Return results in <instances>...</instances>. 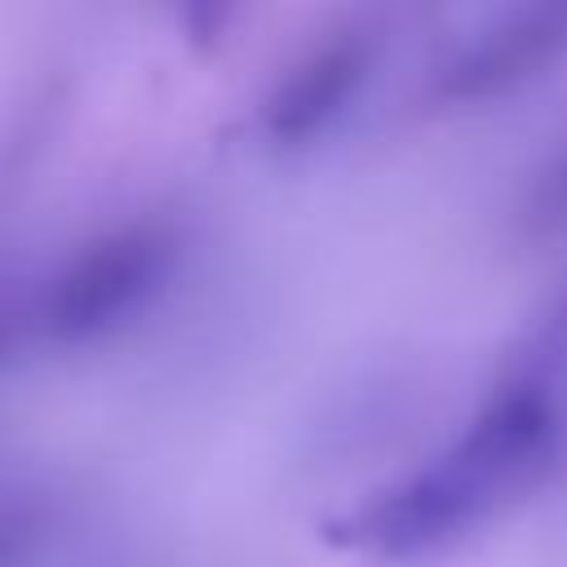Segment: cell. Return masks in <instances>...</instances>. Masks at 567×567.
I'll return each instance as SVG.
<instances>
[{"label":"cell","mask_w":567,"mask_h":567,"mask_svg":"<svg viewBox=\"0 0 567 567\" xmlns=\"http://www.w3.org/2000/svg\"><path fill=\"white\" fill-rule=\"evenodd\" d=\"M558 443L563 390L514 368L443 452L350 509L337 540L385 563L447 549L527 496L549 474Z\"/></svg>","instance_id":"obj_1"},{"label":"cell","mask_w":567,"mask_h":567,"mask_svg":"<svg viewBox=\"0 0 567 567\" xmlns=\"http://www.w3.org/2000/svg\"><path fill=\"white\" fill-rule=\"evenodd\" d=\"M177 239L159 221H133L71 252L22 306V328L75 346L120 328L173 275Z\"/></svg>","instance_id":"obj_2"},{"label":"cell","mask_w":567,"mask_h":567,"mask_svg":"<svg viewBox=\"0 0 567 567\" xmlns=\"http://www.w3.org/2000/svg\"><path fill=\"white\" fill-rule=\"evenodd\" d=\"M381 27L372 18H354L341 22L332 35H323L319 44H310L275 84L270 102H266V133L279 146H297L310 142L315 133H323L346 102L363 89L368 71L381 58Z\"/></svg>","instance_id":"obj_3"},{"label":"cell","mask_w":567,"mask_h":567,"mask_svg":"<svg viewBox=\"0 0 567 567\" xmlns=\"http://www.w3.org/2000/svg\"><path fill=\"white\" fill-rule=\"evenodd\" d=\"M567 53V4H523L492 18L439 71L434 93L447 102H487L554 66Z\"/></svg>","instance_id":"obj_4"},{"label":"cell","mask_w":567,"mask_h":567,"mask_svg":"<svg viewBox=\"0 0 567 567\" xmlns=\"http://www.w3.org/2000/svg\"><path fill=\"white\" fill-rule=\"evenodd\" d=\"M49 527V509L31 492H4L0 496V567H22Z\"/></svg>","instance_id":"obj_5"}]
</instances>
